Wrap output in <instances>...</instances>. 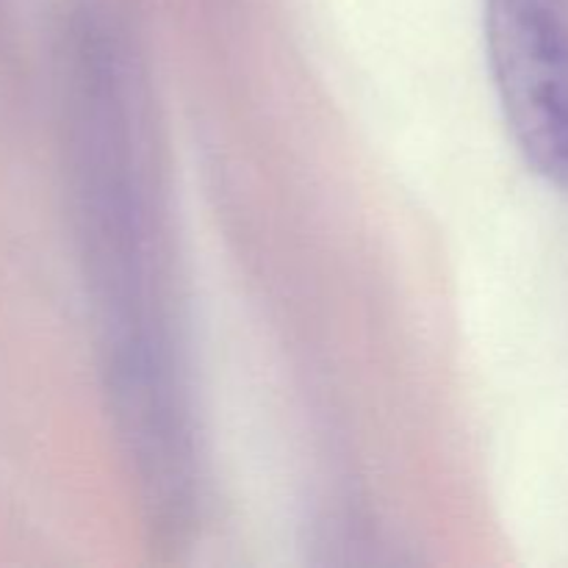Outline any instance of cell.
Segmentation results:
<instances>
[{
    "mask_svg": "<svg viewBox=\"0 0 568 568\" xmlns=\"http://www.w3.org/2000/svg\"><path fill=\"white\" fill-rule=\"evenodd\" d=\"M75 81L83 220L111 408L150 521L183 530L200 499L197 436L122 55L105 42L83 44Z\"/></svg>",
    "mask_w": 568,
    "mask_h": 568,
    "instance_id": "6da1fadb",
    "label": "cell"
},
{
    "mask_svg": "<svg viewBox=\"0 0 568 568\" xmlns=\"http://www.w3.org/2000/svg\"><path fill=\"white\" fill-rule=\"evenodd\" d=\"M486 55L527 164L568 194V9L564 0H486Z\"/></svg>",
    "mask_w": 568,
    "mask_h": 568,
    "instance_id": "7a4b0ae2",
    "label": "cell"
}]
</instances>
